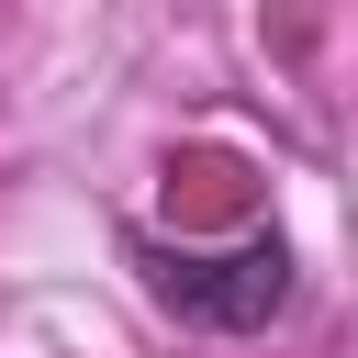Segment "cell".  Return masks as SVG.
Listing matches in <instances>:
<instances>
[{
	"label": "cell",
	"mask_w": 358,
	"mask_h": 358,
	"mask_svg": "<svg viewBox=\"0 0 358 358\" xmlns=\"http://www.w3.org/2000/svg\"><path fill=\"white\" fill-rule=\"evenodd\" d=\"M134 257H145V291L168 313L213 324V336H246V324H268L291 302V246L280 235H235V246H157V235H134Z\"/></svg>",
	"instance_id": "obj_1"
}]
</instances>
